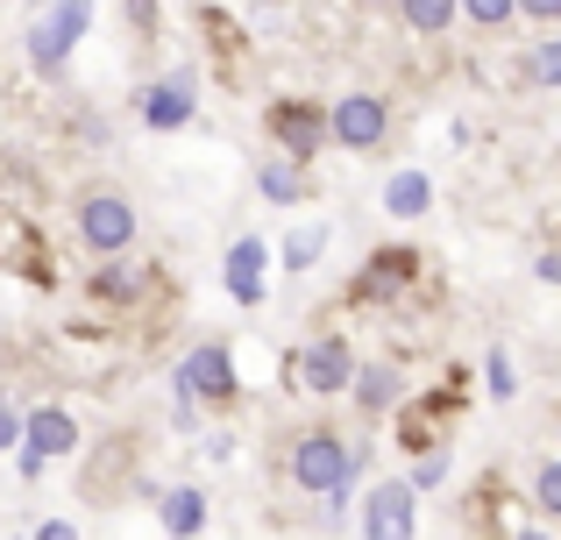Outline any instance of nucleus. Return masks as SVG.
Wrapping results in <instances>:
<instances>
[{"mask_svg": "<svg viewBox=\"0 0 561 540\" xmlns=\"http://www.w3.org/2000/svg\"><path fill=\"white\" fill-rule=\"evenodd\" d=\"M356 470H363V448L348 441L342 427H328V420H313V427H291V434H285V484L306 491V498H328V513L348 498Z\"/></svg>", "mask_w": 561, "mask_h": 540, "instance_id": "1", "label": "nucleus"}, {"mask_svg": "<svg viewBox=\"0 0 561 540\" xmlns=\"http://www.w3.org/2000/svg\"><path fill=\"white\" fill-rule=\"evenodd\" d=\"M71 228H79V242L107 264V256H122L128 242H136V199L128 193H107V185H93V193H79V207H71Z\"/></svg>", "mask_w": 561, "mask_h": 540, "instance_id": "2", "label": "nucleus"}, {"mask_svg": "<svg viewBox=\"0 0 561 540\" xmlns=\"http://www.w3.org/2000/svg\"><path fill=\"white\" fill-rule=\"evenodd\" d=\"M171 384H179L185 405H214V413H228L234 399H242V377H234V356L220 342H199L185 348V363L171 370Z\"/></svg>", "mask_w": 561, "mask_h": 540, "instance_id": "3", "label": "nucleus"}, {"mask_svg": "<svg viewBox=\"0 0 561 540\" xmlns=\"http://www.w3.org/2000/svg\"><path fill=\"white\" fill-rule=\"evenodd\" d=\"M263 128H271L277 157H291V164H313V157L334 142L328 136V107H320V100H271Z\"/></svg>", "mask_w": 561, "mask_h": 540, "instance_id": "4", "label": "nucleus"}, {"mask_svg": "<svg viewBox=\"0 0 561 540\" xmlns=\"http://www.w3.org/2000/svg\"><path fill=\"white\" fill-rule=\"evenodd\" d=\"M291 384L313 391V399H334V391L356 384V348H348V334H313V342L291 356Z\"/></svg>", "mask_w": 561, "mask_h": 540, "instance_id": "5", "label": "nucleus"}, {"mask_svg": "<svg viewBox=\"0 0 561 540\" xmlns=\"http://www.w3.org/2000/svg\"><path fill=\"white\" fill-rule=\"evenodd\" d=\"M328 136L342 142V150H356V157H370L391 142V107H383L377 93H342L328 107Z\"/></svg>", "mask_w": 561, "mask_h": 540, "instance_id": "6", "label": "nucleus"}, {"mask_svg": "<svg viewBox=\"0 0 561 540\" xmlns=\"http://www.w3.org/2000/svg\"><path fill=\"white\" fill-rule=\"evenodd\" d=\"M85 22H93V0H57V8L28 28V57H36V71H65L71 43L85 36Z\"/></svg>", "mask_w": 561, "mask_h": 540, "instance_id": "7", "label": "nucleus"}, {"mask_svg": "<svg viewBox=\"0 0 561 540\" xmlns=\"http://www.w3.org/2000/svg\"><path fill=\"white\" fill-rule=\"evenodd\" d=\"M412 277H420V250H405V242H398V250H370L363 271H356V285H348V299L356 306H391Z\"/></svg>", "mask_w": 561, "mask_h": 540, "instance_id": "8", "label": "nucleus"}, {"mask_svg": "<svg viewBox=\"0 0 561 540\" xmlns=\"http://www.w3.org/2000/svg\"><path fill=\"white\" fill-rule=\"evenodd\" d=\"M412 533H420V491L391 476L363 498V540H412Z\"/></svg>", "mask_w": 561, "mask_h": 540, "instance_id": "9", "label": "nucleus"}, {"mask_svg": "<svg viewBox=\"0 0 561 540\" xmlns=\"http://www.w3.org/2000/svg\"><path fill=\"white\" fill-rule=\"evenodd\" d=\"M71 448H79V420L65 405H36L22 420V476H36L50 456H71Z\"/></svg>", "mask_w": 561, "mask_h": 540, "instance_id": "10", "label": "nucleus"}, {"mask_svg": "<svg viewBox=\"0 0 561 540\" xmlns=\"http://www.w3.org/2000/svg\"><path fill=\"white\" fill-rule=\"evenodd\" d=\"M356 405H363V420H383L398 399H405V370L398 363H356Z\"/></svg>", "mask_w": 561, "mask_h": 540, "instance_id": "11", "label": "nucleus"}, {"mask_svg": "<svg viewBox=\"0 0 561 540\" xmlns=\"http://www.w3.org/2000/svg\"><path fill=\"white\" fill-rule=\"evenodd\" d=\"M263 264H271V250H263L256 235H242V242L228 250V291H234L242 306H256V299H263Z\"/></svg>", "mask_w": 561, "mask_h": 540, "instance_id": "12", "label": "nucleus"}, {"mask_svg": "<svg viewBox=\"0 0 561 540\" xmlns=\"http://www.w3.org/2000/svg\"><path fill=\"white\" fill-rule=\"evenodd\" d=\"M142 122L150 128H185L192 122V79H164L142 93Z\"/></svg>", "mask_w": 561, "mask_h": 540, "instance_id": "13", "label": "nucleus"}, {"mask_svg": "<svg viewBox=\"0 0 561 540\" xmlns=\"http://www.w3.org/2000/svg\"><path fill=\"white\" fill-rule=\"evenodd\" d=\"M142 291H150V271H142V264L107 256V264L93 271V299H107V306H128V299H142Z\"/></svg>", "mask_w": 561, "mask_h": 540, "instance_id": "14", "label": "nucleus"}, {"mask_svg": "<svg viewBox=\"0 0 561 540\" xmlns=\"http://www.w3.org/2000/svg\"><path fill=\"white\" fill-rule=\"evenodd\" d=\"M455 14H462V0H398V22H405L412 36H448Z\"/></svg>", "mask_w": 561, "mask_h": 540, "instance_id": "15", "label": "nucleus"}, {"mask_svg": "<svg viewBox=\"0 0 561 540\" xmlns=\"http://www.w3.org/2000/svg\"><path fill=\"white\" fill-rule=\"evenodd\" d=\"M206 527V498L192 484H179V491H164V533H179V540H192Z\"/></svg>", "mask_w": 561, "mask_h": 540, "instance_id": "16", "label": "nucleus"}, {"mask_svg": "<svg viewBox=\"0 0 561 540\" xmlns=\"http://www.w3.org/2000/svg\"><path fill=\"white\" fill-rule=\"evenodd\" d=\"M426 199H434V185H426L420 171H398V179L383 185V214H398V221H412V214H426Z\"/></svg>", "mask_w": 561, "mask_h": 540, "instance_id": "17", "label": "nucleus"}, {"mask_svg": "<svg viewBox=\"0 0 561 540\" xmlns=\"http://www.w3.org/2000/svg\"><path fill=\"white\" fill-rule=\"evenodd\" d=\"M256 185H263V199H277V207H291V199H306V171L291 164V157H271V164L256 171Z\"/></svg>", "mask_w": 561, "mask_h": 540, "instance_id": "18", "label": "nucleus"}, {"mask_svg": "<svg viewBox=\"0 0 561 540\" xmlns=\"http://www.w3.org/2000/svg\"><path fill=\"white\" fill-rule=\"evenodd\" d=\"M526 85H561V28H540V43L526 50Z\"/></svg>", "mask_w": 561, "mask_h": 540, "instance_id": "19", "label": "nucleus"}, {"mask_svg": "<svg viewBox=\"0 0 561 540\" xmlns=\"http://www.w3.org/2000/svg\"><path fill=\"white\" fill-rule=\"evenodd\" d=\"M534 513L548 519V527H561V462L554 456L534 470Z\"/></svg>", "mask_w": 561, "mask_h": 540, "instance_id": "20", "label": "nucleus"}, {"mask_svg": "<svg viewBox=\"0 0 561 540\" xmlns=\"http://www.w3.org/2000/svg\"><path fill=\"white\" fill-rule=\"evenodd\" d=\"M462 14H469V28H483V36H497V28L519 14V0H462Z\"/></svg>", "mask_w": 561, "mask_h": 540, "instance_id": "21", "label": "nucleus"}, {"mask_svg": "<svg viewBox=\"0 0 561 540\" xmlns=\"http://www.w3.org/2000/svg\"><path fill=\"white\" fill-rule=\"evenodd\" d=\"M320 250H328V228H306V235H291V250H285V264L291 271H306V264H313V256Z\"/></svg>", "mask_w": 561, "mask_h": 540, "instance_id": "22", "label": "nucleus"}, {"mask_svg": "<svg viewBox=\"0 0 561 540\" xmlns=\"http://www.w3.org/2000/svg\"><path fill=\"white\" fill-rule=\"evenodd\" d=\"M483 377H491L497 399H512V391H519V384H512V356H505V348H491V356H483Z\"/></svg>", "mask_w": 561, "mask_h": 540, "instance_id": "23", "label": "nucleus"}, {"mask_svg": "<svg viewBox=\"0 0 561 540\" xmlns=\"http://www.w3.org/2000/svg\"><path fill=\"white\" fill-rule=\"evenodd\" d=\"M440 476H448V456H420V462H412V476H405V484H412V491H434Z\"/></svg>", "mask_w": 561, "mask_h": 540, "instance_id": "24", "label": "nucleus"}, {"mask_svg": "<svg viewBox=\"0 0 561 540\" xmlns=\"http://www.w3.org/2000/svg\"><path fill=\"white\" fill-rule=\"evenodd\" d=\"M519 14L540 22V28H561V0H519Z\"/></svg>", "mask_w": 561, "mask_h": 540, "instance_id": "25", "label": "nucleus"}, {"mask_svg": "<svg viewBox=\"0 0 561 540\" xmlns=\"http://www.w3.org/2000/svg\"><path fill=\"white\" fill-rule=\"evenodd\" d=\"M14 441H22V420H14V405L0 399V448H14Z\"/></svg>", "mask_w": 561, "mask_h": 540, "instance_id": "26", "label": "nucleus"}, {"mask_svg": "<svg viewBox=\"0 0 561 540\" xmlns=\"http://www.w3.org/2000/svg\"><path fill=\"white\" fill-rule=\"evenodd\" d=\"M534 277H540V285H561V250H548V256H540V264H534Z\"/></svg>", "mask_w": 561, "mask_h": 540, "instance_id": "27", "label": "nucleus"}, {"mask_svg": "<svg viewBox=\"0 0 561 540\" xmlns=\"http://www.w3.org/2000/svg\"><path fill=\"white\" fill-rule=\"evenodd\" d=\"M36 540H79V533H71V527H65V519H50V527H43Z\"/></svg>", "mask_w": 561, "mask_h": 540, "instance_id": "28", "label": "nucleus"}, {"mask_svg": "<svg viewBox=\"0 0 561 540\" xmlns=\"http://www.w3.org/2000/svg\"><path fill=\"white\" fill-rule=\"evenodd\" d=\"M512 540H554V533H540V527H526V533H512Z\"/></svg>", "mask_w": 561, "mask_h": 540, "instance_id": "29", "label": "nucleus"}, {"mask_svg": "<svg viewBox=\"0 0 561 540\" xmlns=\"http://www.w3.org/2000/svg\"><path fill=\"white\" fill-rule=\"evenodd\" d=\"M363 8H398V0H363Z\"/></svg>", "mask_w": 561, "mask_h": 540, "instance_id": "30", "label": "nucleus"}]
</instances>
